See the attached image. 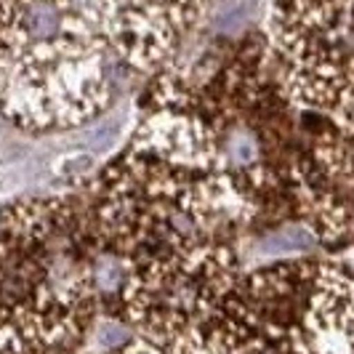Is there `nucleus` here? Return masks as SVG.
Instances as JSON below:
<instances>
[{
	"label": "nucleus",
	"instance_id": "6e6552de",
	"mask_svg": "<svg viewBox=\"0 0 354 354\" xmlns=\"http://www.w3.org/2000/svg\"><path fill=\"white\" fill-rule=\"evenodd\" d=\"M102 354H168L165 352V346L162 344H155V341H149V338H142V336H133L123 341L120 346H115V349H106Z\"/></svg>",
	"mask_w": 354,
	"mask_h": 354
},
{
	"label": "nucleus",
	"instance_id": "0eeeda50",
	"mask_svg": "<svg viewBox=\"0 0 354 354\" xmlns=\"http://www.w3.org/2000/svg\"><path fill=\"white\" fill-rule=\"evenodd\" d=\"M256 11V0H213L208 27L218 37H240Z\"/></svg>",
	"mask_w": 354,
	"mask_h": 354
},
{
	"label": "nucleus",
	"instance_id": "20e7f679",
	"mask_svg": "<svg viewBox=\"0 0 354 354\" xmlns=\"http://www.w3.org/2000/svg\"><path fill=\"white\" fill-rule=\"evenodd\" d=\"M165 352L354 354V269L330 253L245 269Z\"/></svg>",
	"mask_w": 354,
	"mask_h": 354
},
{
	"label": "nucleus",
	"instance_id": "423d86ee",
	"mask_svg": "<svg viewBox=\"0 0 354 354\" xmlns=\"http://www.w3.org/2000/svg\"><path fill=\"white\" fill-rule=\"evenodd\" d=\"M120 67L158 75L176 62L213 0H88Z\"/></svg>",
	"mask_w": 354,
	"mask_h": 354
},
{
	"label": "nucleus",
	"instance_id": "7ed1b4c3",
	"mask_svg": "<svg viewBox=\"0 0 354 354\" xmlns=\"http://www.w3.org/2000/svg\"><path fill=\"white\" fill-rule=\"evenodd\" d=\"M118 56L88 0H0V120L24 133L96 123Z\"/></svg>",
	"mask_w": 354,
	"mask_h": 354
},
{
	"label": "nucleus",
	"instance_id": "f257e3e1",
	"mask_svg": "<svg viewBox=\"0 0 354 354\" xmlns=\"http://www.w3.org/2000/svg\"><path fill=\"white\" fill-rule=\"evenodd\" d=\"M102 315L168 346L218 301L259 218L234 189L192 75H152L123 149L83 189Z\"/></svg>",
	"mask_w": 354,
	"mask_h": 354
},
{
	"label": "nucleus",
	"instance_id": "39448f33",
	"mask_svg": "<svg viewBox=\"0 0 354 354\" xmlns=\"http://www.w3.org/2000/svg\"><path fill=\"white\" fill-rule=\"evenodd\" d=\"M269 46L312 158L354 208V0H274Z\"/></svg>",
	"mask_w": 354,
	"mask_h": 354
},
{
	"label": "nucleus",
	"instance_id": "f03ea898",
	"mask_svg": "<svg viewBox=\"0 0 354 354\" xmlns=\"http://www.w3.org/2000/svg\"><path fill=\"white\" fill-rule=\"evenodd\" d=\"M102 319L96 250L75 195L0 208V354H80Z\"/></svg>",
	"mask_w": 354,
	"mask_h": 354
}]
</instances>
